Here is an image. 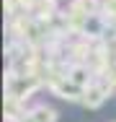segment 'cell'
<instances>
[{
	"label": "cell",
	"instance_id": "cell-1",
	"mask_svg": "<svg viewBox=\"0 0 116 122\" xmlns=\"http://www.w3.org/2000/svg\"><path fill=\"white\" fill-rule=\"evenodd\" d=\"M103 101H106V88H101V86H85V91H83V104H85L88 109H98Z\"/></svg>",
	"mask_w": 116,
	"mask_h": 122
},
{
	"label": "cell",
	"instance_id": "cell-2",
	"mask_svg": "<svg viewBox=\"0 0 116 122\" xmlns=\"http://www.w3.org/2000/svg\"><path fill=\"white\" fill-rule=\"evenodd\" d=\"M28 117H31L34 122H57V112H54L52 107H46V104H39Z\"/></svg>",
	"mask_w": 116,
	"mask_h": 122
},
{
	"label": "cell",
	"instance_id": "cell-3",
	"mask_svg": "<svg viewBox=\"0 0 116 122\" xmlns=\"http://www.w3.org/2000/svg\"><path fill=\"white\" fill-rule=\"evenodd\" d=\"M88 68H83V65H77V68H72V70H70V81H72V83H77V86H80V88H85V86H88Z\"/></svg>",
	"mask_w": 116,
	"mask_h": 122
}]
</instances>
